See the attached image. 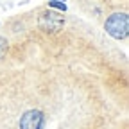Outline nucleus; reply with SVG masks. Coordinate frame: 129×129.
I'll return each instance as SVG.
<instances>
[{
    "instance_id": "obj_1",
    "label": "nucleus",
    "mask_w": 129,
    "mask_h": 129,
    "mask_svg": "<svg viewBox=\"0 0 129 129\" xmlns=\"http://www.w3.org/2000/svg\"><path fill=\"white\" fill-rule=\"evenodd\" d=\"M106 30H108L109 36L117 38V40L125 38L127 30H129V18H127V14H124V13L111 14L109 18L106 20Z\"/></svg>"
},
{
    "instance_id": "obj_2",
    "label": "nucleus",
    "mask_w": 129,
    "mask_h": 129,
    "mask_svg": "<svg viewBox=\"0 0 129 129\" xmlns=\"http://www.w3.org/2000/svg\"><path fill=\"white\" fill-rule=\"evenodd\" d=\"M45 124L43 113L38 109H30L23 113V117L20 118V129H41Z\"/></svg>"
},
{
    "instance_id": "obj_3",
    "label": "nucleus",
    "mask_w": 129,
    "mask_h": 129,
    "mask_svg": "<svg viewBox=\"0 0 129 129\" xmlns=\"http://www.w3.org/2000/svg\"><path fill=\"white\" fill-rule=\"evenodd\" d=\"M40 27L43 30H59L63 27V16H59L57 13H52V11H47L41 14L40 18Z\"/></svg>"
},
{
    "instance_id": "obj_4",
    "label": "nucleus",
    "mask_w": 129,
    "mask_h": 129,
    "mask_svg": "<svg viewBox=\"0 0 129 129\" xmlns=\"http://www.w3.org/2000/svg\"><path fill=\"white\" fill-rule=\"evenodd\" d=\"M50 6H54V7L61 9V11H64V9H67V6H64L63 2H59V0H54V2H50Z\"/></svg>"
},
{
    "instance_id": "obj_5",
    "label": "nucleus",
    "mask_w": 129,
    "mask_h": 129,
    "mask_svg": "<svg viewBox=\"0 0 129 129\" xmlns=\"http://www.w3.org/2000/svg\"><path fill=\"white\" fill-rule=\"evenodd\" d=\"M6 40L4 38H0V57H2V54H4V50H6Z\"/></svg>"
}]
</instances>
